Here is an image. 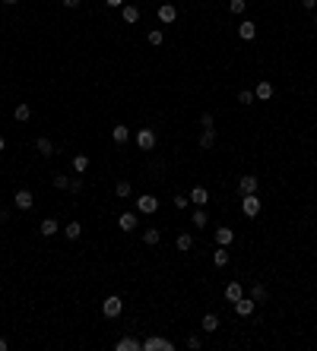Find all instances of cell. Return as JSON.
Segmentation results:
<instances>
[{
  "instance_id": "1",
  "label": "cell",
  "mask_w": 317,
  "mask_h": 351,
  "mask_svg": "<svg viewBox=\"0 0 317 351\" xmlns=\"http://www.w3.org/2000/svg\"><path fill=\"white\" fill-rule=\"evenodd\" d=\"M121 310H124V301H121L118 294H108L105 304H102V313L108 316V320H114V316H121Z\"/></svg>"
},
{
  "instance_id": "2",
  "label": "cell",
  "mask_w": 317,
  "mask_h": 351,
  "mask_svg": "<svg viewBox=\"0 0 317 351\" xmlns=\"http://www.w3.org/2000/svg\"><path fill=\"white\" fill-rule=\"evenodd\" d=\"M241 209H244L247 219L260 215V197H257V193H244V199H241Z\"/></svg>"
},
{
  "instance_id": "3",
  "label": "cell",
  "mask_w": 317,
  "mask_h": 351,
  "mask_svg": "<svg viewBox=\"0 0 317 351\" xmlns=\"http://www.w3.org/2000/svg\"><path fill=\"white\" fill-rule=\"evenodd\" d=\"M159 209V199L152 197V193H143V197H137V212H143V215H152Z\"/></svg>"
},
{
  "instance_id": "4",
  "label": "cell",
  "mask_w": 317,
  "mask_h": 351,
  "mask_svg": "<svg viewBox=\"0 0 317 351\" xmlns=\"http://www.w3.org/2000/svg\"><path fill=\"white\" fill-rule=\"evenodd\" d=\"M143 351H174V342L152 335V339H146V342H143Z\"/></svg>"
},
{
  "instance_id": "5",
  "label": "cell",
  "mask_w": 317,
  "mask_h": 351,
  "mask_svg": "<svg viewBox=\"0 0 317 351\" xmlns=\"http://www.w3.org/2000/svg\"><path fill=\"white\" fill-rule=\"evenodd\" d=\"M13 206L23 209V212H29V209L35 206V197H32V190H16V197H13Z\"/></svg>"
},
{
  "instance_id": "6",
  "label": "cell",
  "mask_w": 317,
  "mask_h": 351,
  "mask_svg": "<svg viewBox=\"0 0 317 351\" xmlns=\"http://www.w3.org/2000/svg\"><path fill=\"white\" fill-rule=\"evenodd\" d=\"M137 146L143 152H152V149H156V133H152V130H140L137 133Z\"/></svg>"
},
{
  "instance_id": "7",
  "label": "cell",
  "mask_w": 317,
  "mask_h": 351,
  "mask_svg": "<svg viewBox=\"0 0 317 351\" xmlns=\"http://www.w3.org/2000/svg\"><path fill=\"white\" fill-rule=\"evenodd\" d=\"M257 187H260V180L254 177V174H244V177L238 180V193L244 197V193H257Z\"/></svg>"
},
{
  "instance_id": "8",
  "label": "cell",
  "mask_w": 317,
  "mask_h": 351,
  "mask_svg": "<svg viewBox=\"0 0 317 351\" xmlns=\"http://www.w3.org/2000/svg\"><path fill=\"white\" fill-rule=\"evenodd\" d=\"M254 307H257V301H254V298H238V301H235V313H238V316H251Z\"/></svg>"
},
{
  "instance_id": "9",
  "label": "cell",
  "mask_w": 317,
  "mask_h": 351,
  "mask_svg": "<svg viewBox=\"0 0 317 351\" xmlns=\"http://www.w3.org/2000/svg\"><path fill=\"white\" fill-rule=\"evenodd\" d=\"M137 225H140V221H137V215H133V212H121V219H118L121 231H133Z\"/></svg>"
},
{
  "instance_id": "10",
  "label": "cell",
  "mask_w": 317,
  "mask_h": 351,
  "mask_svg": "<svg viewBox=\"0 0 317 351\" xmlns=\"http://www.w3.org/2000/svg\"><path fill=\"white\" fill-rule=\"evenodd\" d=\"M35 152L45 155V158H51V155H54V143H51L48 136H38V139H35Z\"/></svg>"
},
{
  "instance_id": "11",
  "label": "cell",
  "mask_w": 317,
  "mask_h": 351,
  "mask_svg": "<svg viewBox=\"0 0 317 351\" xmlns=\"http://www.w3.org/2000/svg\"><path fill=\"white\" fill-rule=\"evenodd\" d=\"M238 298H244V288H241V282H228L225 285V301H238Z\"/></svg>"
},
{
  "instance_id": "12",
  "label": "cell",
  "mask_w": 317,
  "mask_h": 351,
  "mask_svg": "<svg viewBox=\"0 0 317 351\" xmlns=\"http://www.w3.org/2000/svg\"><path fill=\"white\" fill-rule=\"evenodd\" d=\"M159 19H162V22H174V19H178V10H174V3H162L159 6Z\"/></svg>"
},
{
  "instance_id": "13",
  "label": "cell",
  "mask_w": 317,
  "mask_h": 351,
  "mask_svg": "<svg viewBox=\"0 0 317 351\" xmlns=\"http://www.w3.org/2000/svg\"><path fill=\"white\" fill-rule=\"evenodd\" d=\"M118 351H137V348H143V342H137L133 335H124V339H118V345H114Z\"/></svg>"
},
{
  "instance_id": "14",
  "label": "cell",
  "mask_w": 317,
  "mask_h": 351,
  "mask_svg": "<svg viewBox=\"0 0 317 351\" xmlns=\"http://www.w3.org/2000/svg\"><path fill=\"white\" fill-rule=\"evenodd\" d=\"M232 241H235V231H232V228H216V244H219V247H228Z\"/></svg>"
},
{
  "instance_id": "15",
  "label": "cell",
  "mask_w": 317,
  "mask_h": 351,
  "mask_svg": "<svg viewBox=\"0 0 317 351\" xmlns=\"http://www.w3.org/2000/svg\"><path fill=\"white\" fill-rule=\"evenodd\" d=\"M238 35L244 38V42H251V38L257 35V22H251V19H244V22L238 25Z\"/></svg>"
},
{
  "instance_id": "16",
  "label": "cell",
  "mask_w": 317,
  "mask_h": 351,
  "mask_svg": "<svg viewBox=\"0 0 317 351\" xmlns=\"http://www.w3.org/2000/svg\"><path fill=\"white\" fill-rule=\"evenodd\" d=\"M121 19H124V22H140V10L133 3H124L121 6Z\"/></svg>"
},
{
  "instance_id": "17",
  "label": "cell",
  "mask_w": 317,
  "mask_h": 351,
  "mask_svg": "<svg viewBox=\"0 0 317 351\" xmlns=\"http://www.w3.org/2000/svg\"><path fill=\"white\" fill-rule=\"evenodd\" d=\"M191 221H194V228H206V225H210V215H206V209L197 206V209H194V215H191Z\"/></svg>"
},
{
  "instance_id": "18",
  "label": "cell",
  "mask_w": 317,
  "mask_h": 351,
  "mask_svg": "<svg viewBox=\"0 0 317 351\" xmlns=\"http://www.w3.org/2000/svg\"><path fill=\"white\" fill-rule=\"evenodd\" d=\"M191 202H194V206H206V202H210L206 187H194V190H191Z\"/></svg>"
},
{
  "instance_id": "19",
  "label": "cell",
  "mask_w": 317,
  "mask_h": 351,
  "mask_svg": "<svg viewBox=\"0 0 317 351\" xmlns=\"http://www.w3.org/2000/svg\"><path fill=\"white\" fill-rule=\"evenodd\" d=\"M254 98H257V101H269V98H273V86H269V83H257Z\"/></svg>"
},
{
  "instance_id": "20",
  "label": "cell",
  "mask_w": 317,
  "mask_h": 351,
  "mask_svg": "<svg viewBox=\"0 0 317 351\" xmlns=\"http://www.w3.org/2000/svg\"><path fill=\"white\" fill-rule=\"evenodd\" d=\"M216 143V127H203V136H200V149H213Z\"/></svg>"
},
{
  "instance_id": "21",
  "label": "cell",
  "mask_w": 317,
  "mask_h": 351,
  "mask_svg": "<svg viewBox=\"0 0 317 351\" xmlns=\"http://www.w3.org/2000/svg\"><path fill=\"white\" fill-rule=\"evenodd\" d=\"M200 329H203V332H216V329H219V316H216V313H206L203 320H200Z\"/></svg>"
},
{
  "instance_id": "22",
  "label": "cell",
  "mask_w": 317,
  "mask_h": 351,
  "mask_svg": "<svg viewBox=\"0 0 317 351\" xmlns=\"http://www.w3.org/2000/svg\"><path fill=\"white\" fill-rule=\"evenodd\" d=\"M111 139H114V143H127V139H130V127L118 124V127L111 130Z\"/></svg>"
},
{
  "instance_id": "23",
  "label": "cell",
  "mask_w": 317,
  "mask_h": 351,
  "mask_svg": "<svg viewBox=\"0 0 317 351\" xmlns=\"http://www.w3.org/2000/svg\"><path fill=\"white\" fill-rule=\"evenodd\" d=\"M13 117H16L19 124H25V120L32 117V105H25V101H23V105H16V111H13Z\"/></svg>"
},
{
  "instance_id": "24",
  "label": "cell",
  "mask_w": 317,
  "mask_h": 351,
  "mask_svg": "<svg viewBox=\"0 0 317 351\" xmlns=\"http://www.w3.org/2000/svg\"><path fill=\"white\" fill-rule=\"evenodd\" d=\"M73 171H76V174L89 171V155H73Z\"/></svg>"
},
{
  "instance_id": "25",
  "label": "cell",
  "mask_w": 317,
  "mask_h": 351,
  "mask_svg": "<svg viewBox=\"0 0 317 351\" xmlns=\"http://www.w3.org/2000/svg\"><path fill=\"white\" fill-rule=\"evenodd\" d=\"M174 247H178L181 253L194 250V238H191V234H178V241H174Z\"/></svg>"
},
{
  "instance_id": "26",
  "label": "cell",
  "mask_w": 317,
  "mask_h": 351,
  "mask_svg": "<svg viewBox=\"0 0 317 351\" xmlns=\"http://www.w3.org/2000/svg\"><path fill=\"white\" fill-rule=\"evenodd\" d=\"M64 234L70 241H79V234H83V225H79V221H70V225H64Z\"/></svg>"
},
{
  "instance_id": "27",
  "label": "cell",
  "mask_w": 317,
  "mask_h": 351,
  "mask_svg": "<svg viewBox=\"0 0 317 351\" xmlns=\"http://www.w3.org/2000/svg\"><path fill=\"white\" fill-rule=\"evenodd\" d=\"M38 231H42L45 238H51V234H57V221H54V219H45L42 225H38Z\"/></svg>"
},
{
  "instance_id": "28",
  "label": "cell",
  "mask_w": 317,
  "mask_h": 351,
  "mask_svg": "<svg viewBox=\"0 0 317 351\" xmlns=\"http://www.w3.org/2000/svg\"><path fill=\"white\" fill-rule=\"evenodd\" d=\"M159 241H162L159 228H146V231H143V244H159Z\"/></svg>"
},
{
  "instance_id": "29",
  "label": "cell",
  "mask_w": 317,
  "mask_h": 351,
  "mask_svg": "<svg viewBox=\"0 0 317 351\" xmlns=\"http://www.w3.org/2000/svg\"><path fill=\"white\" fill-rule=\"evenodd\" d=\"M213 263H216L219 269H222V266H228V250H225V247H219V250L213 253Z\"/></svg>"
},
{
  "instance_id": "30",
  "label": "cell",
  "mask_w": 317,
  "mask_h": 351,
  "mask_svg": "<svg viewBox=\"0 0 317 351\" xmlns=\"http://www.w3.org/2000/svg\"><path fill=\"white\" fill-rule=\"evenodd\" d=\"M251 298H254V301H257V304H264V301H267V288H264V285H260V282H257V285H254V288H251Z\"/></svg>"
},
{
  "instance_id": "31",
  "label": "cell",
  "mask_w": 317,
  "mask_h": 351,
  "mask_svg": "<svg viewBox=\"0 0 317 351\" xmlns=\"http://www.w3.org/2000/svg\"><path fill=\"white\" fill-rule=\"evenodd\" d=\"M254 101H257V98H254V92H251V89H241V92H238V105H244V108H247V105H254Z\"/></svg>"
},
{
  "instance_id": "32",
  "label": "cell",
  "mask_w": 317,
  "mask_h": 351,
  "mask_svg": "<svg viewBox=\"0 0 317 351\" xmlns=\"http://www.w3.org/2000/svg\"><path fill=\"white\" fill-rule=\"evenodd\" d=\"M146 38H149V44H152V48H159V44L165 42V35H162V29H152V32H149Z\"/></svg>"
},
{
  "instance_id": "33",
  "label": "cell",
  "mask_w": 317,
  "mask_h": 351,
  "mask_svg": "<svg viewBox=\"0 0 317 351\" xmlns=\"http://www.w3.org/2000/svg\"><path fill=\"white\" fill-rule=\"evenodd\" d=\"M130 190H133V187L127 184V180H118V187H114V193H118L121 199H124V197H130Z\"/></svg>"
},
{
  "instance_id": "34",
  "label": "cell",
  "mask_w": 317,
  "mask_h": 351,
  "mask_svg": "<svg viewBox=\"0 0 317 351\" xmlns=\"http://www.w3.org/2000/svg\"><path fill=\"white\" fill-rule=\"evenodd\" d=\"M244 6H247V0H228V10L238 16V13H244Z\"/></svg>"
},
{
  "instance_id": "35",
  "label": "cell",
  "mask_w": 317,
  "mask_h": 351,
  "mask_svg": "<svg viewBox=\"0 0 317 351\" xmlns=\"http://www.w3.org/2000/svg\"><path fill=\"white\" fill-rule=\"evenodd\" d=\"M54 187H57V190H67V187H70V177H67V174H54Z\"/></svg>"
},
{
  "instance_id": "36",
  "label": "cell",
  "mask_w": 317,
  "mask_h": 351,
  "mask_svg": "<svg viewBox=\"0 0 317 351\" xmlns=\"http://www.w3.org/2000/svg\"><path fill=\"white\" fill-rule=\"evenodd\" d=\"M70 193H83V177H70V187H67Z\"/></svg>"
},
{
  "instance_id": "37",
  "label": "cell",
  "mask_w": 317,
  "mask_h": 351,
  "mask_svg": "<svg viewBox=\"0 0 317 351\" xmlns=\"http://www.w3.org/2000/svg\"><path fill=\"white\" fill-rule=\"evenodd\" d=\"M187 206H191V197L178 193V197H174V209H187Z\"/></svg>"
},
{
  "instance_id": "38",
  "label": "cell",
  "mask_w": 317,
  "mask_h": 351,
  "mask_svg": "<svg viewBox=\"0 0 317 351\" xmlns=\"http://www.w3.org/2000/svg\"><path fill=\"white\" fill-rule=\"evenodd\" d=\"M187 348H191V351L200 348V339H197V335H191V339H187Z\"/></svg>"
},
{
  "instance_id": "39",
  "label": "cell",
  "mask_w": 317,
  "mask_h": 351,
  "mask_svg": "<svg viewBox=\"0 0 317 351\" xmlns=\"http://www.w3.org/2000/svg\"><path fill=\"white\" fill-rule=\"evenodd\" d=\"M301 6H305V10L311 13V10H317V0H301Z\"/></svg>"
},
{
  "instance_id": "40",
  "label": "cell",
  "mask_w": 317,
  "mask_h": 351,
  "mask_svg": "<svg viewBox=\"0 0 317 351\" xmlns=\"http://www.w3.org/2000/svg\"><path fill=\"white\" fill-rule=\"evenodd\" d=\"M64 6H67V10H76V6H79V0H64Z\"/></svg>"
},
{
  "instance_id": "41",
  "label": "cell",
  "mask_w": 317,
  "mask_h": 351,
  "mask_svg": "<svg viewBox=\"0 0 317 351\" xmlns=\"http://www.w3.org/2000/svg\"><path fill=\"white\" fill-rule=\"evenodd\" d=\"M108 6H124V0H105Z\"/></svg>"
},
{
  "instance_id": "42",
  "label": "cell",
  "mask_w": 317,
  "mask_h": 351,
  "mask_svg": "<svg viewBox=\"0 0 317 351\" xmlns=\"http://www.w3.org/2000/svg\"><path fill=\"white\" fill-rule=\"evenodd\" d=\"M0 351H6V339H0Z\"/></svg>"
},
{
  "instance_id": "43",
  "label": "cell",
  "mask_w": 317,
  "mask_h": 351,
  "mask_svg": "<svg viewBox=\"0 0 317 351\" xmlns=\"http://www.w3.org/2000/svg\"><path fill=\"white\" fill-rule=\"evenodd\" d=\"M3 3H6V6H13V3H19V0H3Z\"/></svg>"
},
{
  "instance_id": "44",
  "label": "cell",
  "mask_w": 317,
  "mask_h": 351,
  "mask_svg": "<svg viewBox=\"0 0 317 351\" xmlns=\"http://www.w3.org/2000/svg\"><path fill=\"white\" fill-rule=\"evenodd\" d=\"M3 146H6V143H3V136H0V152H3Z\"/></svg>"
},
{
  "instance_id": "45",
  "label": "cell",
  "mask_w": 317,
  "mask_h": 351,
  "mask_svg": "<svg viewBox=\"0 0 317 351\" xmlns=\"http://www.w3.org/2000/svg\"><path fill=\"white\" fill-rule=\"evenodd\" d=\"M314 29H317V19H314Z\"/></svg>"
}]
</instances>
